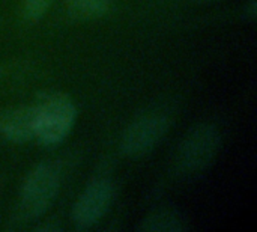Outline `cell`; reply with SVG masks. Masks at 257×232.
Instances as JSON below:
<instances>
[{"instance_id": "6da1fadb", "label": "cell", "mask_w": 257, "mask_h": 232, "mask_svg": "<svg viewBox=\"0 0 257 232\" xmlns=\"http://www.w3.org/2000/svg\"><path fill=\"white\" fill-rule=\"evenodd\" d=\"M35 109V139L45 146L62 143L75 121V106L62 92H44L39 95Z\"/></svg>"}, {"instance_id": "7a4b0ae2", "label": "cell", "mask_w": 257, "mask_h": 232, "mask_svg": "<svg viewBox=\"0 0 257 232\" xmlns=\"http://www.w3.org/2000/svg\"><path fill=\"white\" fill-rule=\"evenodd\" d=\"M221 146V136L212 124H199L193 127L181 140L175 168L182 175H196L209 168Z\"/></svg>"}, {"instance_id": "3957f363", "label": "cell", "mask_w": 257, "mask_h": 232, "mask_svg": "<svg viewBox=\"0 0 257 232\" xmlns=\"http://www.w3.org/2000/svg\"><path fill=\"white\" fill-rule=\"evenodd\" d=\"M60 175L54 165L41 163L26 177L21 187V211L27 219L42 217L57 198Z\"/></svg>"}, {"instance_id": "277c9868", "label": "cell", "mask_w": 257, "mask_h": 232, "mask_svg": "<svg viewBox=\"0 0 257 232\" xmlns=\"http://www.w3.org/2000/svg\"><path fill=\"white\" fill-rule=\"evenodd\" d=\"M170 119L163 113L140 116L123 131L120 151L128 157H140L152 151L167 134Z\"/></svg>"}, {"instance_id": "5b68a950", "label": "cell", "mask_w": 257, "mask_h": 232, "mask_svg": "<svg viewBox=\"0 0 257 232\" xmlns=\"http://www.w3.org/2000/svg\"><path fill=\"white\" fill-rule=\"evenodd\" d=\"M113 184L105 178L92 180L75 201L71 219L77 229L95 226L108 211L113 201Z\"/></svg>"}, {"instance_id": "8992f818", "label": "cell", "mask_w": 257, "mask_h": 232, "mask_svg": "<svg viewBox=\"0 0 257 232\" xmlns=\"http://www.w3.org/2000/svg\"><path fill=\"white\" fill-rule=\"evenodd\" d=\"M0 136L12 143H26L35 139V109L21 106L0 116Z\"/></svg>"}, {"instance_id": "52a82bcc", "label": "cell", "mask_w": 257, "mask_h": 232, "mask_svg": "<svg viewBox=\"0 0 257 232\" xmlns=\"http://www.w3.org/2000/svg\"><path fill=\"white\" fill-rule=\"evenodd\" d=\"M137 229L143 232H181L187 229V219L176 210H160L149 214Z\"/></svg>"}, {"instance_id": "ba28073f", "label": "cell", "mask_w": 257, "mask_h": 232, "mask_svg": "<svg viewBox=\"0 0 257 232\" xmlns=\"http://www.w3.org/2000/svg\"><path fill=\"white\" fill-rule=\"evenodd\" d=\"M65 8L71 18L89 21L104 17L110 9V0H66Z\"/></svg>"}, {"instance_id": "9c48e42d", "label": "cell", "mask_w": 257, "mask_h": 232, "mask_svg": "<svg viewBox=\"0 0 257 232\" xmlns=\"http://www.w3.org/2000/svg\"><path fill=\"white\" fill-rule=\"evenodd\" d=\"M54 0H23V17L27 21H38L44 17Z\"/></svg>"}, {"instance_id": "30bf717a", "label": "cell", "mask_w": 257, "mask_h": 232, "mask_svg": "<svg viewBox=\"0 0 257 232\" xmlns=\"http://www.w3.org/2000/svg\"><path fill=\"white\" fill-rule=\"evenodd\" d=\"M245 14L250 17V18H256L257 15V3L256 0H251L247 6H245Z\"/></svg>"}, {"instance_id": "8fae6325", "label": "cell", "mask_w": 257, "mask_h": 232, "mask_svg": "<svg viewBox=\"0 0 257 232\" xmlns=\"http://www.w3.org/2000/svg\"><path fill=\"white\" fill-rule=\"evenodd\" d=\"M39 231H60V226H54V225H44V226H39Z\"/></svg>"}, {"instance_id": "7c38bea8", "label": "cell", "mask_w": 257, "mask_h": 232, "mask_svg": "<svg viewBox=\"0 0 257 232\" xmlns=\"http://www.w3.org/2000/svg\"><path fill=\"white\" fill-rule=\"evenodd\" d=\"M196 2H211V0H196Z\"/></svg>"}]
</instances>
